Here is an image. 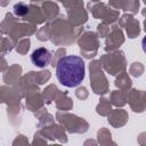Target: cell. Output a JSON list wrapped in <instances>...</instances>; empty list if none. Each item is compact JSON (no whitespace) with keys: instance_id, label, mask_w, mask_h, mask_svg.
Returning a JSON list of instances; mask_svg holds the SVG:
<instances>
[{"instance_id":"3957f363","label":"cell","mask_w":146,"mask_h":146,"mask_svg":"<svg viewBox=\"0 0 146 146\" xmlns=\"http://www.w3.org/2000/svg\"><path fill=\"white\" fill-rule=\"evenodd\" d=\"M14 11H15L16 15L22 16V15H25V14L29 11V7H26V6L23 5V3H18V5H15Z\"/></svg>"},{"instance_id":"277c9868","label":"cell","mask_w":146,"mask_h":146,"mask_svg":"<svg viewBox=\"0 0 146 146\" xmlns=\"http://www.w3.org/2000/svg\"><path fill=\"white\" fill-rule=\"evenodd\" d=\"M141 47H143V50L146 52V35L144 36V39H143V41H141Z\"/></svg>"},{"instance_id":"7a4b0ae2","label":"cell","mask_w":146,"mask_h":146,"mask_svg":"<svg viewBox=\"0 0 146 146\" xmlns=\"http://www.w3.org/2000/svg\"><path fill=\"white\" fill-rule=\"evenodd\" d=\"M31 60H32V63L35 66H38V67H44L51 60V52L47 48H43V47L38 48V49H35L32 52Z\"/></svg>"},{"instance_id":"6da1fadb","label":"cell","mask_w":146,"mask_h":146,"mask_svg":"<svg viewBox=\"0 0 146 146\" xmlns=\"http://www.w3.org/2000/svg\"><path fill=\"white\" fill-rule=\"evenodd\" d=\"M84 62L79 56L62 57L56 65V76L58 81L68 88L78 87L84 79Z\"/></svg>"}]
</instances>
